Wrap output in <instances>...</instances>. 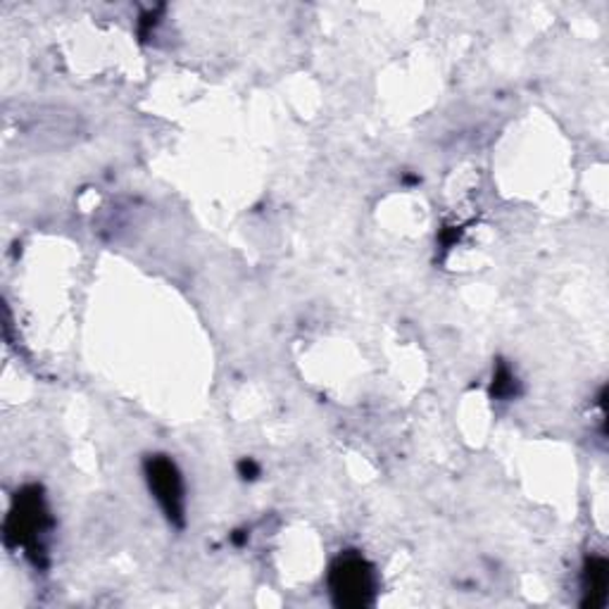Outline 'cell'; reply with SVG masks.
Returning <instances> with one entry per match:
<instances>
[{"instance_id": "cell-1", "label": "cell", "mask_w": 609, "mask_h": 609, "mask_svg": "<svg viewBox=\"0 0 609 609\" xmlns=\"http://www.w3.org/2000/svg\"><path fill=\"white\" fill-rule=\"evenodd\" d=\"M329 590L338 607L360 609L372 605L377 595L374 566L362 554L343 552L329 569Z\"/></svg>"}, {"instance_id": "cell-2", "label": "cell", "mask_w": 609, "mask_h": 609, "mask_svg": "<svg viewBox=\"0 0 609 609\" xmlns=\"http://www.w3.org/2000/svg\"><path fill=\"white\" fill-rule=\"evenodd\" d=\"M48 526L50 520L41 491L38 488H24L22 493H17L15 505H12L5 522V540L10 546H22L36 554V550H44L38 538L48 532Z\"/></svg>"}, {"instance_id": "cell-3", "label": "cell", "mask_w": 609, "mask_h": 609, "mask_svg": "<svg viewBox=\"0 0 609 609\" xmlns=\"http://www.w3.org/2000/svg\"><path fill=\"white\" fill-rule=\"evenodd\" d=\"M145 479H148L151 493L167 514V520L171 524L183 526L187 500H183V481L175 462L165 455L148 457L145 459Z\"/></svg>"}, {"instance_id": "cell-4", "label": "cell", "mask_w": 609, "mask_h": 609, "mask_svg": "<svg viewBox=\"0 0 609 609\" xmlns=\"http://www.w3.org/2000/svg\"><path fill=\"white\" fill-rule=\"evenodd\" d=\"M609 588V566L605 558H590L584 569V593L586 607H602Z\"/></svg>"}, {"instance_id": "cell-5", "label": "cell", "mask_w": 609, "mask_h": 609, "mask_svg": "<svg viewBox=\"0 0 609 609\" xmlns=\"http://www.w3.org/2000/svg\"><path fill=\"white\" fill-rule=\"evenodd\" d=\"M514 386H516V379L512 377V372L505 365H500L493 379V395L495 398H510V395H514Z\"/></svg>"}, {"instance_id": "cell-6", "label": "cell", "mask_w": 609, "mask_h": 609, "mask_svg": "<svg viewBox=\"0 0 609 609\" xmlns=\"http://www.w3.org/2000/svg\"><path fill=\"white\" fill-rule=\"evenodd\" d=\"M258 471H260V469H258L250 459H248V462H241V474L246 476V479H255Z\"/></svg>"}]
</instances>
